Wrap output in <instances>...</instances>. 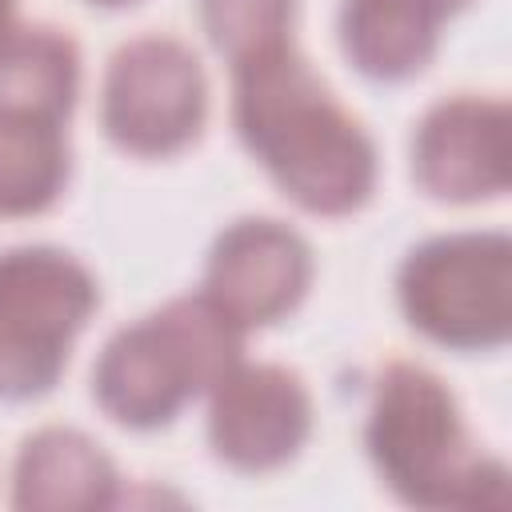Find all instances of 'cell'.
Masks as SVG:
<instances>
[{
  "mask_svg": "<svg viewBox=\"0 0 512 512\" xmlns=\"http://www.w3.org/2000/svg\"><path fill=\"white\" fill-rule=\"evenodd\" d=\"M232 124L272 184L312 216H348L376 188V144L296 44L232 68Z\"/></svg>",
  "mask_w": 512,
  "mask_h": 512,
  "instance_id": "6da1fadb",
  "label": "cell"
},
{
  "mask_svg": "<svg viewBox=\"0 0 512 512\" xmlns=\"http://www.w3.org/2000/svg\"><path fill=\"white\" fill-rule=\"evenodd\" d=\"M368 456L412 508L468 512L508 504V468L476 448L448 384L412 360H392L368 404Z\"/></svg>",
  "mask_w": 512,
  "mask_h": 512,
  "instance_id": "7a4b0ae2",
  "label": "cell"
},
{
  "mask_svg": "<svg viewBox=\"0 0 512 512\" xmlns=\"http://www.w3.org/2000/svg\"><path fill=\"white\" fill-rule=\"evenodd\" d=\"M236 360H244V328L204 292H188L108 336L92 396L108 420L152 432L172 424L188 400L208 396Z\"/></svg>",
  "mask_w": 512,
  "mask_h": 512,
  "instance_id": "3957f363",
  "label": "cell"
},
{
  "mask_svg": "<svg viewBox=\"0 0 512 512\" xmlns=\"http://www.w3.org/2000/svg\"><path fill=\"white\" fill-rule=\"evenodd\" d=\"M96 304V276L72 252L52 244L0 252V400L52 392Z\"/></svg>",
  "mask_w": 512,
  "mask_h": 512,
  "instance_id": "277c9868",
  "label": "cell"
},
{
  "mask_svg": "<svg viewBox=\"0 0 512 512\" xmlns=\"http://www.w3.org/2000/svg\"><path fill=\"white\" fill-rule=\"evenodd\" d=\"M396 296L432 344L492 352L512 336V240L504 232L432 236L404 256Z\"/></svg>",
  "mask_w": 512,
  "mask_h": 512,
  "instance_id": "5b68a950",
  "label": "cell"
},
{
  "mask_svg": "<svg viewBox=\"0 0 512 512\" xmlns=\"http://www.w3.org/2000/svg\"><path fill=\"white\" fill-rule=\"evenodd\" d=\"M208 116V80L196 52L176 36H136L104 68L100 124L128 156H172L188 148Z\"/></svg>",
  "mask_w": 512,
  "mask_h": 512,
  "instance_id": "8992f818",
  "label": "cell"
},
{
  "mask_svg": "<svg viewBox=\"0 0 512 512\" xmlns=\"http://www.w3.org/2000/svg\"><path fill=\"white\" fill-rule=\"evenodd\" d=\"M312 436V396L280 364L236 360L208 388V444L236 472L284 468Z\"/></svg>",
  "mask_w": 512,
  "mask_h": 512,
  "instance_id": "52a82bcc",
  "label": "cell"
},
{
  "mask_svg": "<svg viewBox=\"0 0 512 512\" xmlns=\"http://www.w3.org/2000/svg\"><path fill=\"white\" fill-rule=\"evenodd\" d=\"M308 284V240L272 216H244L216 236L200 292L248 332L284 320L304 300Z\"/></svg>",
  "mask_w": 512,
  "mask_h": 512,
  "instance_id": "ba28073f",
  "label": "cell"
},
{
  "mask_svg": "<svg viewBox=\"0 0 512 512\" xmlns=\"http://www.w3.org/2000/svg\"><path fill=\"white\" fill-rule=\"evenodd\" d=\"M508 104L492 96H448L432 104L412 136V180L440 204H480L508 192L512 144Z\"/></svg>",
  "mask_w": 512,
  "mask_h": 512,
  "instance_id": "9c48e42d",
  "label": "cell"
},
{
  "mask_svg": "<svg viewBox=\"0 0 512 512\" xmlns=\"http://www.w3.org/2000/svg\"><path fill=\"white\" fill-rule=\"evenodd\" d=\"M120 500L108 452L76 428L32 432L12 464V508L20 512H96Z\"/></svg>",
  "mask_w": 512,
  "mask_h": 512,
  "instance_id": "30bf717a",
  "label": "cell"
},
{
  "mask_svg": "<svg viewBox=\"0 0 512 512\" xmlns=\"http://www.w3.org/2000/svg\"><path fill=\"white\" fill-rule=\"evenodd\" d=\"M80 92V52L52 24H12L0 40V116L68 124Z\"/></svg>",
  "mask_w": 512,
  "mask_h": 512,
  "instance_id": "8fae6325",
  "label": "cell"
},
{
  "mask_svg": "<svg viewBox=\"0 0 512 512\" xmlns=\"http://www.w3.org/2000/svg\"><path fill=\"white\" fill-rule=\"evenodd\" d=\"M440 24L424 0H344L340 48L368 80H408L428 68L440 44Z\"/></svg>",
  "mask_w": 512,
  "mask_h": 512,
  "instance_id": "7c38bea8",
  "label": "cell"
},
{
  "mask_svg": "<svg viewBox=\"0 0 512 512\" xmlns=\"http://www.w3.org/2000/svg\"><path fill=\"white\" fill-rule=\"evenodd\" d=\"M68 184L64 124L0 116V216H36Z\"/></svg>",
  "mask_w": 512,
  "mask_h": 512,
  "instance_id": "4fadbf2b",
  "label": "cell"
},
{
  "mask_svg": "<svg viewBox=\"0 0 512 512\" xmlns=\"http://www.w3.org/2000/svg\"><path fill=\"white\" fill-rule=\"evenodd\" d=\"M296 0H200V28L228 68L292 44Z\"/></svg>",
  "mask_w": 512,
  "mask_h": 512,
  "instance_id": "5bb4252c",
  "label": "cell"
},
{
  "mask_svg": "<svg viewBox=\"0 0 512 512\" xmlns=\"http://www.w3.org/2000/svg\"><path fill=\"white\" fill-rule=\"evenodd\" d=\"M424 4H428L436 16H444V20H448V16H452V12H460L468 0H424Z\"/></svg>",
  "mask_w": 512,
  "mask_h": 512,
  "instance_id": "9a60e30c",
  "label": "cell"
},
{
  "mask_svg": "<svg viewBox=\"0 0 512 512\" xmlns=\"http://www.w3.org/2000/svg\"><path fill=\"white\" fill-rule=\"evenodd\" d=\"M12 24H16V0H0V40L8 36Z\"/></svg>",
  "mask_w": 512,
  "mask_h": 512,
  "instance_id": "2e32d148",
  "label": "cell"
},
{
  "mask_svg": "<svg viewBox=\"0 0 512 512\" xmlns=\"http://www.w3.org/2000/svg\"><path fill=\"white\" fill-rule=\"evenodd\" d=\"M92 4H104V8H124V4H132V0H92Z\"/></svg>",
  "mask_w": 512,
  "mask_h": 512,
  "instance_id": "e0dca14e",
  "label": "cell"
}]
</instances>
